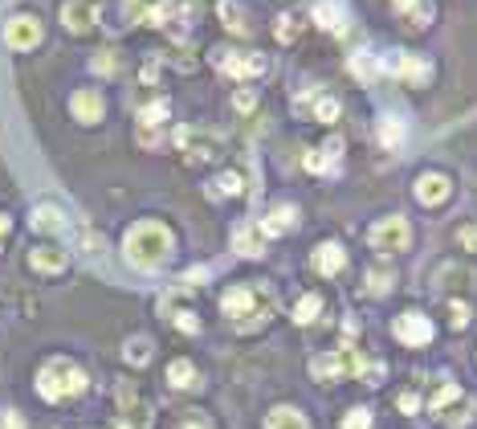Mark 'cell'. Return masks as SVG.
I'll list each match as a JSON object with an SVG mask.
<instances>
[{
    "mask_svg": "<svg viewBox=\"0 0 477 429\" xmlns=\"http://www.w3.org/2000/svg\"><path fill=\"white\" fill-rule=\"evenodd\" d=\"M172 250H176V237H172L168 225H159V221H139L127 229L123 237V254L127 262H131L135 270H159L163 262L172 258Z\"/></svg>",
    "mask_w": 477,
    "mask_h": 429,
    "instance_id": "1",
    "label": "cell"
},
{
    "mask_svg": "<svg viewBox=\"0 0 477 429\" xmlns=\"http://www.w3.org/2000/svg\"><path fill=\"white\" fill-rule=\"evenodd\" d=\"M37 393L45 401H70V397L86 393V372H82L74 360H49V364L37 372Z\"/></svg>",
    "mask_w": 477,
    "mask_h": 429,
    "instance_id": "2",
    "label": "cell"
},
{
    "mask_svg": "<svg viewBox=\"0 0 477 429\" xmlns=\"http://www.w3.org/2000/svg\"><path fill=\"white\" fill-rule=\"evenodd\" d=\"M221 311L229 315L237 327H245V315H253L249 327H257V323H265L269 311H274V295H269L265 286H229L221 299Z\"/></svg>",
    "mask_w": 477,
    "mask_h": 429,
    "instance_id": "3",
    "label": "cell"
},
{
    "mask_svg": "<svg viewBox=\"0 0 477 429\" xmlns=\"http://www.w3.org/2000/svg\"><path fill=\"white\" fill-rule=\"evenodd\" d=\"M367 237L380 254H404L408 246H412V225H408L404 217H384V221L371 225Z\"/></svg>",
    "mask_w": 477,
    "mask_h": 429,
    "instance_id": "4",
    "label": "cell"
},
{
    "mask_svg": "<svg viewBox=\"0 0 477 429\" xmlns=\"http://www.w3.org/2000/svg\"><path fill=\"white\" fill-rule=\"evenodd\" d=\"M208 62L221 74H229V78H261L269 70V62L261 54H241V49H212Z\"/></svg>",
    "mask_w": 477,
    "mask_h": 429,
    "instance_id": "5",
    "label": "cell"
},
{
    "mask_svg": "<svg viewBox=\"0 0 477 429\" xmlns=\"http://www.w3.org/2000/svg\"><path fill=\"white\" fill-rule=\"evenodd\" d=\"M392 331H396V340L400 344H408V348H428L433 344V323H428V315H420V311H404V315H396V323H392Z\"/></svg>",
    "mask_w": 477,
    "mask_h": 429,
    "instance_id": "6",
    "label": "cell"
},
{
    "mask_svg": "<svg viewBox=\"0 0 477 429\" xmlns=\"http://www.w3.org/2000/svg\"><path fill=\"white\" fill-rule=\"evenodd\" d=\"M115 401H119V413H123V429H147L151 425V409L131 380H123V385L115 389Z\"/></svg>",
    "mask_w": 477,
    "mask_h": 429,
    "instance_id": "7",
    "label": "cell"
},
{
    "mask_svg": "<svg viewBox=\"0 0 477 429\" xmlns=\"http://www.w3.org/2000/svg\"><path fill=\"white\" fill-rule=\"evenodd\" d=\"M176 143L188 152V160H192V164H204V160H212V156L221 152V139H216V135H208L204 127H180Z\"/></svg>",
    "mask_w": 477,
    "mask_h": 429,
    "instance_id": "8",
    "label": "cell"
},
{
    "mask_svg": "<svg viewBox=\"0 0 477 429\" xmlns=\"http://www.w3.org/2000/svg\"><path fill=\"white\" fill-rule=\"evenodd\" d=\"M4 45H9V49H33V45H41V21L13 17L9 25H4Z\"/></svg>",
    "mask_w": 477,
    "mask_h": 429,
    "instance_id": "9",
    "label": "cell"
},
{
    "mask_svg": "<svg viewBox=\"0 0 477 429\" xmlns=\"http://www.w3.org/2000/svg\"><path fill=\"white\" fill-rule=\"evenodd\" d=\"M449 197H453V180L441 176V172H424V176L416 180V201H420V205H445Z\"/></svg>",
    "mask_w": 477,
    "mask_h": 429,
    "instance_id": "10",
    "label": "cell"
},
{
    "mask_svg": "<svg viewBox=\"0 0 477 429\" xmlns=\"http://www.w3.org/2000/svg\"><path fill=\"white\" fill-rule=\"evenodd\" d=\"M62 21L70 33H86V29H94L98 21V0H70L62 9Z\"/></svg>",
    "mask_w": 477,
    "mask_h": 429,
    "instance_id": "11",
    "label": "cell"
},
{
    "mask_svg": "<svg viewBox=\"0 0 477 429\" xmlns=\"http://www.w3.org/2000/svg\"><path fill=\"white\" fill-rule=\"evenodd\" d=\"M70 111H74V119H82V123H98V119H102V111H106V103H102V94H98V90H74Z\"/></svg>",
    "mask_w": 477,
    "mask_h": 429,
    "instance_id": "12",
    "label": "cell"
},
{
    "mask_svg": "<svg viewBox=\"0 0 477 429\" xmlns=\"http://www.w3.org/2000/svg\"><path fill=\"white\" fill-rule=\"evenodd\" d=\"M339 152H343V139H327L318 152L306 156V168L322 172V176H335V172H339Z\"/></svg>",
    "mask_w": 477,
    "mask_h": 429,
    "instance_id": "13",
    "label": "cell"
},
{
    "mask_svg": "<svg viewBox=\"0 0 477 429\" xmlns=\"http://www.w3.org/2000/svg\"><path fill=\"white\" fill-rule=\"evenodd\" d=\"M127 17L143 25H163L168 21V0H127Z\"/></svg>",
    "mask_w": 477,
    "mask_h": 429,
    "instance_id": "14",
    "label": "cell"
},
{
    "mask_svg": "<svg viewBox=\"0 0 477 429\" xmlns=\"http://www.w3.org/2000/svg\"><path fill=\"white\" fill-rule=\"evenodd\" d=\"M29 266L41 270V274H62V270L70 266V254L57 250V246H41V250L29 254Z\"/></svg>",
    "mask_w": 477,
    "mask_h": 429,
    "instance_id": "15",
    "label": "cell"
},
{
    "mask_svg": "<svg viewBox=\"0 0 477 429\" xmlns=\"http://www.w3.org/2000/svg\"><path fill=\"white\" fill-rule=\"evenodd\" d=\"M233 250L241 258H261L265 246H261V225H237L233 229Z\"/></svg>",
    "mask_w": 477,
    "mask_h": 429,
    "instance_id": "16",
    "label": "cell"
},
{
    "mask_svg": "<svg viewBox=\"0 0 477 429\" xmlns=\"http://www.w3.org/2000/svg\"><path fill=\"white\" fill-rule=\"evenodd\" d=\"M294 221H298V209H294V205H274L269 213H265L261 233H269V237H282V233L294 229Z\"/></svg>",
    "mask_w": 477,
    "mask_h": 429,
    "instance_id": "17",
    "label": "cell"
},
{
    "mask_svg": "<svg viewBox=\"0 0 477 429\" xmlns=\"http://www.w3.org/2000/svg\"><path fill=\"white\" fill-rule=\"evenodd\" d=\"M343 266H347V250L339 242H327V246H318V250H314V270H318V274L331 278V274H339Z\"/></svg>",
    "mask_w": 477,
    "mask_h": 429,
    "instance_id": "18",
    "label": "cell"
},
{
    "mask_svg": "<svg viewBox=\"0 0 477 429\" xmlns=\"http://www.w3.org/2000/svg\"><path fill=\"white\" fill-rule=\"evenodd\" d=\"M265 429H310V421L294 405H278V409L265 413Z\"/></svg>",
    "mask_w": 477,
    "mask_h": 429,
    "instance_id": "19",
    "label": "cell"
},
{
    "mask_svg": "<svg viewBox=\"0 0 477 429\" xmlns=\"http://www.w3.org/2000/svg\"><path fill=\"white\" fill-rule=\"evenodd\" d=\"M396 74L408 82H416V86H424V82L433 78V66L424 62V58H412V54H400L396 58Z\"/></svg>",
    "mask_w": 477,
    "mask_h": 429,
    "instance_id": "20",
    "label": "cell"
},
{
    "mask_svg": "<svg viewBox=\"0 0 477 429\" xmlns=\"http://www.w3.org/2000/svg\"><path fill=\"white\" fill-rule=\"evenodd\" d=\"M33 229L37 233H66V213L53 205H37L33 209Z\"/></svg>",
    "mask_w": 477,
    "mask_h": 429,
    "instance_id": "21",
    "label": "cell"
},
{
    "mask_svg": "<svg viewBox=\"0 0 477 429\" xmlns=\"http://www.w3.org/2000/svg\"><path fill=\"white\" fill-rule=\"evenodd\" d=\"M216 17L225 21V29H229V33H249V21H245L241 0H221V4H216Z\"/></svg>",
    "mask_w": 477,
    "mask_h": 429,
    "instance_id": "22",
    "label": "cell"
},
{
    "mask_svg": "<svg viewBox=\"0 0 477 429\" xmlns=\"http://www.w3.org/2000/svg\"><path fill=\"white\" fill-rule=\"evenodd\" d=\"M168 385L172 389H196V385H200V380H196L192 360H172V364H168Z\"/></svg>",
    "mask_w": 477,
    "mask_h": 429,
    "instance_id": "23",
    "label": "cell"
},
{
    "mask_svg": "<svg viewBox=\"0 0 477 429\" xmlns=\"http://www.w3.org/2000/svg\"><path fill=\"white\" fill-rule=\"evenodd\" d=\"M314 21L322 29H339L347 21V13H343V4H335V0H318V4H314Z\"/></svg>",
    "mask_w": 477,
    "mask_h": 429,
    "instance_id": "24",
    "label": "cell"
},
{
    "mask_svg": "<svg viewBox=\"0 0 477 429\" xmlns=\"http://www.w3.org/2000/svg\"><path fill=\"white\" fill-rule=\"evenodd\" d=\"M453 401H461V389L453 385V380H441V385H437V393H433V401H428V413H445Z\"/></svg>",
    "mask_w": 477,
    "mask_h": 429,
    "instance_id": "25",
    "label": "cell"
},
{
    "mask_svg": "<svg viewBox=\"0 0 477 429\" xmlns=\"http://www.w3.org/2000/svg\"><path fill=\"white\" fill-rule=\"evenodd\" d=\"M237 192H241V176H237V172H225V176H216V180H212V188H208V197H212V201L237 197Z\"/></svg>",
    "mask_w": 477,
    "mask_h": 429,
    "instance_id": "26",
    "label": "cell"
},
{
    "mask_svg": "<svg viewBox=\"0 0 477 429\" xmlns=\"http://www.w3.org/2000/svg\"><path fill=\"white\" fill-rule=\"evenodd\" d=\"M318 315H322V299H318V295H302L298 307H294V323H302V327H306V323H314Z\"/></svg>",
    "mask_w": 477,
    "mask_h": 429,
    "instance_id": "27",
    "label": "cell"
},
{
    "mask_svg": "<svg viewBox=\"0 0 477 429\" xmlns=\"http://www.w3.org/2000/svg\"><path fill=\"white\" fill-rule=\"evenodd\" d=\"M168 99H155V103H147V107L139 111V127H159L163 119H168Z\"/></svg>",
    "mask_w": 477,
    "mask_h": 429,
    "instance_id": "28",
    "label": "cell"
},
{
    "mask_svg": "<svg viewBox=\"0 0 477 429\" xmlns=\"http://www.w3.org/2000/svg\"><path fill=\"white\" fill-rule=\"evenodd\" d=\"M310 115H314L318 123H335V119H339V99H335V94H318Z\"/></svg>",
    "mask_w": 477,
    "mask_h": 429,
    "instance_id": "29",
    "label": "cell"
},
{
    "mask_svg": "<svg viewBox=\"0 0 477 429\" xmlns=\"http://www.w3.org/2000/svg\"><path fill=\"white\" fill-rule=\"evenodd\" d=\"M351 70H355V78H359V82L380 78V62H375L371 54H355V58H351Z\"/></svg>",
    "mask_w": 477,
    "mask_h": 429,
    "instance_id": "30",
    "label": "cell"
},
{
    "mask_svg": "<svg viewBox=\"0 0 477 429\" xmlns=\"http://www.w3.org/2000/svg\"><path fill=\"white\" fill-rule=\"evenodd\" d=\"M151 352H155V348H151V340L135 335V340H127V352H123V356H127V364H147Z\"/></svg>",
    "mask_w": 477,
    "mask_h": 429,
    "instance_id": "31",
    "label": "cell"
},
{
    "mask_svg": "<svg viewBox=\"0 0 477 429\" xmlns=\"http://www.w3.org/2000/svg\"><path fill=\"white\" fill-rule=\"evenodd\" d=\"M469 413H473V405H469V401H461V405H453V409H445L441 417H445V425L461 429V425H469Z\"/></svg>",
    "mask_w": 477,
    "mask_h": 429,
    "instance_id": "32",
    "label": "cell"
},
{
    "mask_svg": "<svg viewBox=\"0 0 477 429\" xmlns=\"http://www.w3.org/2000/svg\"><path fill=\"white\" fill-rule=\"evenodd\" d=\"M388 290H392L388 270H371V274H367V295H388Z\"/></svg>",
    "mask_w": 477,
    "mask_h": 429,
    "instance_id": "33",
    "label": "cell"
},
{
    "mask_svg": "<svg viewBox=\"0 0 477 429\" xmlns=\"http://www.w3.org/2000/svg\"><path fill=\"white\" fill-rule=\"evenodd\" d=\"M274 37H278V41H294V37H298V17H294V13H286V17H278Z\"/></svg>",
    "mask_w": 477,
    "mask_h": 429,
    "instance_id": "34",
    "label": "cell"
},
{
    "mask_svg": "<svg viewBox=\"0 0 477 429\" xmlns=\"http://www.w3.org/2000/svg\"><path fill=\"white\" fill-rule=\"evenodd\" d=\"M343 429H371V409H351L343 417Z\"/></svg>",
    "mask_w": 477,
    "mask_h": 429,
    "instance_id": "35",
    "label": "cell"
},
{
    "mask_svg": "<svg viewBox=\"0 0 477 429\" xmlns=\"http://www.w3.org/2000/svg\"><path fill=\"white\" fill-rule=\"evenodd\" d=\"M400 135H404V131H400V119H384V123H380V139L388 143V147H396Z\"/></svg>",
    "mask_w": 477,
    "mask_h": 429,
    "instance_id": "36",
    "label": "cell"
},
{
    "mask_svg": "<svg viewBox=\"0 0 477 429\" xmlns=\"http://www.w3.org/2000/svg\"><path fill=\"white\" fill-rule=\"evenodd\" d=\"M445 311H449V323H453V327H465V323H469V303H457V299H453Z\"/></svg>",
    "mask_w": 477,
    "mask_h": 429,
    "instance_id": "37",
    "label": "cell"
},
{
    "mask_svg": "<svg viewBox=\"0 0 477 429\" xmlns=\"http://www.w3.org/2000/svg\"><path fill=\"white\" fill-rule=\"evenodd\" d=\"M176 327L188 331V335H196V331H200V319H196L192 311H180V315H176Z\"/></svg>",
    "mask_w": 477,
    "mask_h": 429,
    "instance_id": "38",
    "label": "cell"
},
{
    "mask_svg": "<svg viewBox=\"0 0 477 429\" xmlns=\"http://www.w3.org/2000/svg\"><path fill=\"white\" fill-rule=\"evenodd\" d=\"M233 107H237V111H253L257 107V94H253V90H241L237 99H233Z\"/></svg>",
    "mask_w": 477,
    "mask_h": 429,
    "instance_id": "39",
    "label": "cell"
},
{
    "mask_svg": "<svg viewBox=\"0 0 477 429\" xmlns=\"http://www.w3.org/2000/svg\"><path fill=\"white\" fill-rule=\"evenodd\" d=\"M400 413H416V409H420V397H416V393H400Z\"/></svg>",
    "mask_w": 477,
    "mask_h": 429,
    "instance_id": "40",
    "label": "cell"
},
{
    "mask_svg": "<svg viewBox=\"0 0 477 429\" xmlns=\"http://www.w3.org/2000/svg\"><path fill=\"white\" fill-rule=\"evenodd\" d=\"M115 66H119V62H115V54H102V58H94V70H98V74H110V70H115Z\"/></svg>",
    "mask_w": 477,
    "mask_h": 429,
    "instance_id": "41",
    "label": "cell"
},
{
    "mask_svg": "<svg viewBox=\"0 0 477 429\" xmlns=\"http://www.w3.org/2000/svg\"><path fill=\"white\" fill-rule=\"evenodd\" d=\"M461 246H465V250H477V229H473V225L461 229Z\"/></svg>",
    "mask_w": 477,
    "mask_h": 429,
    "instance_id": "42",
    "label": "cell"
},
{
    "mask_svg": "<svg viewBox=\"0 0 477 429\" xmlns=\"http://www.w3.org/2000/svg\"><path fill=\"white\" fill-rule=\"evenodd\" d=\"M0 429H25V421H21L17 413H4V417H0Z\"/></svg>",
    "mask_w": 477,
    "mask_h": 429,
    "instance_id": "43",
    "label": "cell"
},
{
    "mask_svg": "<svg viewBox=\"0 0 477 429\" xmlns=\"http://www.w3.org/2000/svg\"><path fill=\"white\" fill-rule=\"evenodd\" d=\"M400 13H412V9H420V0H392Z\"/></svg>",
    "mask_w": 477,
    "mask_h": 429,
    "instance_id": "44",
    "label": "cell"
},
{
    "mask_svg": "<svg viewBox=\"0 0 477 429\" xmlns=\"http://www.w3.org/2000/svg\"><path fill=\"white\" fill-rule=\"evenodd\" d=\"M180 429H212V425H208V421H200V417H196V421H184Z\"/></svg>",
    "mask_w": 477,
    "mask_h": 429,
    "instance_id": "45",
    "label": "cell"
},
{
    "mask_svg": "<svg viewBox=\"0 0 477 429\" xmlns=\"http://www.w3.org/2000/svg\"><path fill=\"white\" fill-rule=\"evenodd\" d=\"M13 229V221H9V217H4V213H0V237H4V233H9Z\"/></svg>",
    "mask_w": 477,
    "mask_h": 429,
    "instance_id": "46",
    "label": "cell"
}]
</instances>
